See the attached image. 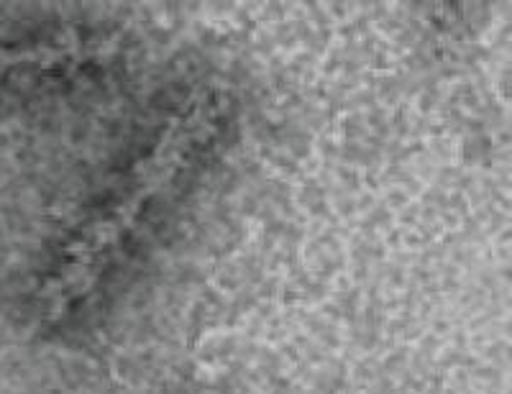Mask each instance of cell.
<instances>
[{
  "label": "cell",
  "instance_id": "obj_1",
  "mask_svg": "<svg viewBox=\"0 0 512 394\" xmlns=\"http://www.w3.org/2000/svg\"><path fill=\"white\" fill-rule=\"evenodd\" d=\"M223 111L221 95L198 93L169 113L116 190L105 197L100 213L82 228L67 269L77 284L75 297L131 267L216 146L226 123Z\"/></svg>",
  "mask_w": 512,
  "mask_h": 394
}]
</instances>
